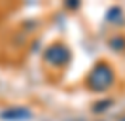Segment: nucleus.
Wrapping results in <instances>:
<instances>
[{
	"instance_id": "3",
	"label": "nucleus",
	"mask_w": 125,
	"mask_h": 121,
	"mask_svg": "<svg viewBox=\"0 0 125 121\" xmlns=\"http://www.w3.org/2000/svg\"><path fill=\"white\" fill-rule=\"evenodd\" d=\"M0 117H4V119H10V121H21V119H29L32 117V113L27 110V108H11L8 112H2L0 113Z\"/></svg>"
},
{
	"instance_id": "1",
	"label": "nucleus",
	"mask_w": 125,
	"mask_h": 121,
	"mask_svg": "<svg viewBox=\"0 0 125 121\" xmlns=\"http://www.w3.org/2000/svg\"><path fill=\"white\" fill-rule=\"evenodd\" d=\"M114 70L110 64L106 62H99L97 66L89 72V78H87V87L93 91H106L114 85Z\"/></svg>"
},
{
	"instance_id": "2",
	"label": "nucleus",
	"mask_w": 125,
	"mask_h": 121,
	"mask_svg": "<svg viewBox=\"0 0 125 121\" xmlns=\"http://www.w3.org/2000/svg\"><path fill=\"white\" fill-rule=\"evenodd\" d=\"M44 59L49 66H55V68H62L68 60H70V51L68 47L62 44H53L49 45L44 53Z\"/></svg>"
},
{
	"instance_id": "4",
	"label": "nucleus",
	"mask_w": 125,
	"mask_h": 121,
	"mask_svg": "<svg viewBox=\"0 0 125 121\" xmlns=\"http://www.w3.org/2000/svg\"><path fill=\"white\" fill-rule=\"evenodd\" d=\"M121 121H125V117H123V119H121Z\"/></svg>"
}]
</instances>
